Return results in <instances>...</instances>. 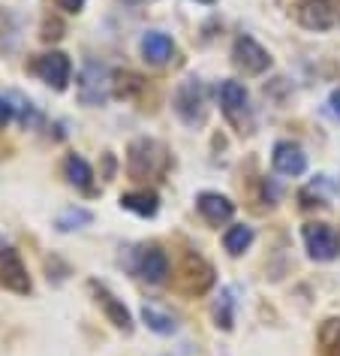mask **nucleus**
Wrapping results in <instances>:
<instances>
[{"label":"nucleus","instance_id":"obj_1","mask_svg":"<svg viewBox=\"0 0 340 356\" xmlns=\"http://www.w3.org/2000/svg\"><path fill=\"white\" fill-rule=\"evenodd\" d=\"M166 169V148L154 139H136L130 145L127 154V172L136 181H145V178H157L163 175Z\"/></svg>","mask_w":340,"mask_h":356},{"label":"nucleus","instance_id":"obj_2","mask_svg":"<svg viewBox=\"0 0 340 356\" xmlns=\"http://www.w3.org/2000/svg\"><path fill=\"white\" fill-rule=\"evenodd\" d=\"M114 88V76L105 64H96V60H87L82 76H78V100L85 106H105V100L112 97Z\"/></svg>","mask_w":340,"mask_h":356},{"label":"nucleus","instance_id":"obj_3","mask_svg":"<svg viewBox=\"0 0 340 356\" xmlns=\"http://www.w3.org/2000/svg\"><path fill=\"white\" fill-rule=\"evenodd\" d=\"M175 112L187 127H199L208 115V100H205V88L202 82H184L175 94Z\"/></svg>","mask_w":340,"mask_h":356},{"label":"nucleus","instance_id":"obj_4","mask_svg":"<svg viewBox=\"0 0 340 356\" xmlns=\"http://www.w3.org/2000/svg\"><path fill=\"white\" fill-rule=\"evenodd\" d=\"M304 245H307V254L319 263L337 260L340 257V236L331 229L328 224H307L301 229Z\"/></svg>","mask_w":340,"mask_h":356},{"label":"nucleus","instance_id":"obj_5","mask_svg":"<svg viewBox=\"0 0 340 356\" xmlns=\"http://www.w3.org/2000/svg\"><path fill=\"white\" fill-rule=\"evenodd\" d=\"M0 290L19 293V296H28L33 290L31 275L24 269L22 257L12 251V248H0Z\"/></svg>","mask_w":340,"mask_h":356},{"label":"nucleus","instance_id":"obj_6","mask_svg":"<svg viewBox=\"0 0 340 356\" xmlns=\"http://www.w3.org/2000/svg\"><path fill=\"white\" fill-rule=\"evenodd\" d=\"M31 73L40 76L46 85H51L55 91H64L69 85V73H73V64L64 51H49V55H40L31 64Z\"/></svg>","mask_w":340,"mask_h":356},{"label":"nucleus","instance_id":"obj_7","mask_svg":"<svg viewBox=\"0 0 340 356\" xmlns=\"http://www.w3.org/2000/svg\"><path fill=\"white\" fill-rule=\"evenodd\" d=\"M220 109L223 115L235 124V127H244V121L250 118V94L247 88L235 82V79H226L220 85Z\"/></svg>","mask_w":340,"mask_h":356},{"label":"nucleus","instance_id":"obj_8","mask_svg":"<svg viewBox=\"0 0 340 356\" xmlns=\"http://www.w3.org/2000/svg\"><path fill=\"white\" fill-rule=\"evenodd\" d=\"M232 60H235V67H241L250 76H259L271 67V55H268L253 37H238L235 40V46H232Z\"/></svg>","mask_w":340,"mask_h":356},{"label":"nucleus","instance_id":"obj_9","mask_svg":"<svg viewBox=\"0 0 340 356\" xmlns=\"http://www.w3.org/2000/svg\"><path fill=\"white\" fill-rule=\"evenodd\" d=\"M136 272L139 278H145L148 284H163L166 275H169V257L163 248L157 245H148L139 251V260H136Z\"/></svg>","mask_w":340,"mask_h":356},{"label":"nucleus","instance_id":"obj_10","mask_svg":"<svg viewBox=\"0 0 340 356\" xmlns=\"http://www.w3.org/2000/svg\"><path fill=\"white\" fill-rule=\"evenodd\" d=\"M334 19V0H304L298 6V22L310 31H328Z\"/></svg>","mask_w":340,"mask_h":356},{"label":"nucleus","instance_id":"obj_11","mask_svg":"<svg viewBox=\"0 0 340 356\" xmlns=\"http://www.w3.org/2000/svg\"><path fill=\"white\" fill-rule=\"evenodd\" d=\"M214 284V269L202 257L190 254L184 260V269H181V290L184 293H205Z\"/></svg>","mask_w":340,"mask_h":356},{"label":"nucleus","instance_id":"obj_12","mask_svg":"<svg viewBox=\"0 0 340 356\" xmlns=\"http://www.w3.org/2000/svg\"><path fill=\"white\" fill-rule=\"evenodd\" d=\"M91 290H94V296H96V302L103 305V311H105V317L112 320L114 326L121 329V332H133V317H130V311H127V305L114 296V293H109V287L105 284H96V281H91Z\"/></svg>","mask_w":340,"mask_h":356},{"label":"nucleus","instance_id":"obj_13","mask_svg":"<svg viewBox=\"0 0 340 356\" xmlns=\"http://www.w3.org/2000/svg\"><path fill=\"white\" fill-rule=\"evenodd\" d=\"M196 206H199V215L214 227L226 224V220H232V215H235V202L229 197H223V193H211V191L199 193Z\"/></svg>","mask_w":340,"mask_h":356},{"label":"nucleus","instance_id":"obj_14","mask_svg":"<svg viewBox=\"0 0 340 356\" xmlns=\"http://www.w3.org/2000/svg\"><path fill=\"white\" fill-rule=\"evenodd\" d=\"M271 163L280 175H301L304 169H307V154H304L295 142H277Z\"/></svg>","mask_w":340,"mask_h":356},{"label":"nucleus","instance_id":"obj_15","mask_svg":"<svg viewBox=\"0 0 340 356\" xmlns=\"http://www.w3.org/2000/svg\"><path fill=\"white\" fill-rule=\"evenodd\" d=\"M172 55H175L172 37H166V33H160V31H148L145 37H142V58H145L148 64L163 67L172 60Z\"/></svg>","mask_w":340,"mask_h":356},{"label":"nucleus","instance_id":"obj_16","mask_svg":"<svg viewBox=\"0 0 340 356\" xmlns=\"http://www.w3.org/2000/svg\"><path fill=\"white\" fill-rule=\"evenodd\" d=\"M142 320H145L148 329H151V332H157V335H172V332H178V317L172 314V311L154 305V302L142 305Z\"/></svg>","mask_w":340,"mask_h":356},{"label":"nucleus","instance_id":"obj_17","mask_svg":"<svg viewBox=\"0 0 340 356\" xmlns=\"http://www.w3.org/2000/svg\"><path fill=\"white\" fill-rule=\"evenodd\" d=\"M64 175H67V181L73 184V188H78V191H91L94 169L87 166V160H85V157L69 154V157L64 160Z\"/></svg>","mask_w":340,"mask_h":356},{"label":"nucleus","instance_id":"obj_18","mask_svg":"<svg viewBox=\"0 0 340 356\" xmlns=\"http://www.w3.org/2000/svg\"><path fill=\"white\" fill-rule=\"evenodd\" d=\"M121 206L127 209V211H133V215H139V218H154L157 209H160V200H157V193H148V191H142V193H124Z\"/></svg>","mask_w":340,"mask_h":356},{"label":"nucleus","instance_id":"obj_19","mask_svg":"<svg viewBox=\"0 0 340 356\" xmlns=\"http://www.w3.org/2000/svg\"><path fill=\"white\" fill-rule=\"evenodd\" d=\"M250 245H253V227H247V224L229 227V229H226V236H223V248H226L232 257H241Z\"/></svg>","mask_w":340,"mask_h":356},{"label":"nucleus","instance_id":"obj_20","mask_svg":"<svg viewBox=\"0 0 340 356\" xmlns=\"http://www.w3.org/2000/svg\"><path fill=\"white\" fill-rule=\"evenodd\" d=\"M319 353L340 356V317H331L319 326Z\"/></svg>","mask_w":340,"mask_h":356},{"label":"nucleus","instance_id":"obj_21","mask_svg":"<svg viewBox=\"0 0 340 356\" xmlns=\"http://www.w3.org/2000/svg\"><path fill=\"white\" fill-rule=\"evenodd\" d=\"M235 290L232 287H226L220 293V299L214 302V320H217V326L223 329V332H229L232 326H235V314H232V311H235Z\"/></svg>","mask_w":340,"mask_h":356},{"label":"nucleus","instance_id":"obj_22","mask_svg":"<svg viewBox=\"0 0 340 356\" xmlns=\"http://www.w3.org/2000/svg\"><path fill=\"white\" fill-rule=\"evenodd\" d=\"M94 220V215L87 209H67L58 215V229L60 233H73V229H82Z\"/></svg>","mask_w":340,"mask_h":356},{"label":"nucleus","instance_id":"obj_23","mask_svg":"<svg viewBox=\"0 0 340 356\" xmlns=\"http://www.w3.org/2000/svg\"><path fill=\"white\" fill-rule=\"evenodd\" d=\"M58 6H60L64 13H82L85 0H58Z\"/></svg>","mask_w":340,"mask_h":356},{"label":"nucleus","instance_id":"obj_24","mask_svg":"<svg viewBox=\"0 0 340 356\" xmlns=\"http://www.w3.org/2000/svg\"><path fill=\"white\" fill-rule=\"evenodd\" d=\"M10 118H12V106H10V100H3V97H0V127H3V124H10Z\"/></svg>","mask_w":340,"mask_h":356},{"label":"nucleus","instance_id":"obj_25","mask_svg":"<svg viewBox=\"0 0 340 356\" xmlns=\"http://www.w3.org/2000/svg\"><path fill=\"white\" fill-rule=\"evenodd\" d=\"M328 103H331V112H334L337 118H340V88H337L334 94H331V100H328Z\"/></svg>","mask_w":340,"mask_h":356},{"label":"nucleus","instance_id":"obj_26","mask_svg":"<svg viewBox=\"0 0 340 356\" xmlns=\"http://www.w3.org/2000/svg\"><path fill=\"white\" fill-rule=\"evenodd\" d=\"M124 3H148V0H124Z\"/></svg>","mask_w":340,"mask_h":356},{"label":"nucleus","instance_id":"obj_27","mask_svg":"<svg viewBox=\"0 0 340 356\" xmlns=\"http://www.w3.org/2000/svg\"><path fill=\"white\" fill-rule=\"evenodd\" d=\"M199 3H214V0H199Z\"/></svg>","mask_w":340,"mask_h":356}]
</instances>
